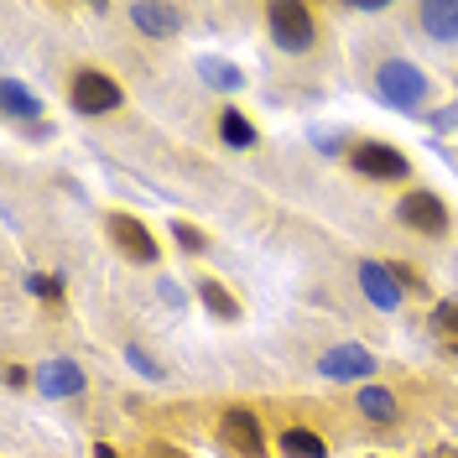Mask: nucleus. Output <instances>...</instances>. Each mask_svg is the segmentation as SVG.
Listing matches in <instances>:
<instances>
[{
    "label": "nucleus",
    "mask_w": 458,
    "mask_h": 458,
    "mask_svg": "<svg viewBox=\"0 0 458 458\" xmlns=\"http://www.w3.org/2000/svg\"><path fill=\"white\" fill-rule=\"evenodd\" d=\"M27 292H31V297H47V302H53L57 292H63V282H57V276H37V271H31V276H27Z\"/></svg>",
    "instance_id": "412c9836"
},
{
    "label": "nucleus",
    "mask_w": 458,
    "mask_h": 458,
    "mask_svg": "<svg viewBox=\"0 0 458 458\" xmlns=\"http://www.w3.org/2000/svg\"><path fill=\"white\" fill-rule=\"evenodd\" d=\"M432 328H437V334H458V297H448V302L432 308Z\"/></svg>",
    "instance_id": "6ab92c4d"
},
{
    "label": "nucleus",
    "mask_w": 458,
    "mask_h": 458,
    "mask_svg": "<svg viewBox=\"0 0 458 458\" xmlns=\"http://www.w3.org/2000/svg\"><path fill=\"white\" fill-rule=\"evenodd\" d=\"M110 240L125 260H141V266H151V260L162 256L157 240H151V229H146L136 214H110Z\"/></svg>",
    "instance_id": "0eeeda50"
},
{
    "label": "nucleus",
    "mask_w": 458,
    "mask_h": 458,
    "mask_svg": "<svg viewBox=\"0 0 458 458\" xmlns=\"http://www.w3.org/2000/svg\"><path fill=\"white\" fill-rule=\"evenodd\" d=\"M146 458H188V454H182L177 443H157V448H151V454H146Z\"/></svg>",
    "instance_id": "393cba45"
},
{
    "label": "nucleus",
    "mask_w": 458,
    "mask_h": 458,
    "mask_svg": "<svg viewBox=\"0 0 458 458\" xmlns=\"http://www.w3.org/2000/svg\"><path fill=\"white\" fill-rule=\"evenodd\" d=\"M349 167L360 172V177H375V182H401V177H411L406 151H396L391 141H360L349 151Z\"/></svg>",
    "instance_id": "20e7f679"
},
{
    "label": "nucleus",
    "mask_w": 458,
    "mask_h": 458,
    "mask_svg": "<svg viewBox=\"0 0 458 458\" xmlns=\"http://www.w3.org/2000/svg\"><path fill=\"white\" fill-rule=\"evenodd\" d=\"M396 219L417 234H448V203L428 193V188H411L406 199L396 203Z\"/></svg>",
    "instance_id": "39448f33"
},
{
    "label": "nucleus",
    "mask_w": 458,
    "mask_h": 458,
    "mask_svg": "<svg viewBox=\"0 0 458 458\" xmlns=\"http://www.w3.org/2000/svg\"><path fill=\"white\" fill-rule=\"evenodd\" d=\"M318 370L328 375V380H370L375 354L365 344H339V349H328V354L318 360Z\"/></svg>",
    "instance_id": "6e6552de"
},
{
    "label": "nucleus",
    "mask_w": 458,
    "mask_h": 458,
    "mask_svg": "<svg viewBox=\"0 0 458 458\" xmlns=\"http://www.w3.org/2000/svg\"><path fill=\"white\" fill-rule=\"evenodd\" d=\"M219 136H225V146H234V151H250V146H256V125L245 120V110H225L219 114Z\"/></svg>",
    "instance_id": "dca6fc26"
},
{
    "label": "nucleus",
    "mask_w": 458,
    "mask_h": 458,
    "mask_svg": "<svg viewBox=\"0 0 458 458\" xmlns=\"http://www.w3.org/2000/svg\"><path fill=\"white\" fill-rule=\"evenodd\" d=\"M172 240H177V245H182V250H193V256H199L203 245H208V240H203V229L182 225V219H177V225H172Z\"/></svg>",
    "instance_id": "aec40b11"
},
{
    "label": "nucleus",
    "mask_w": 458,
    "mask_h": 458,
    "mask_svg": "<svg viewBox=\"0 0 458 458\" xmlns=\"http://www.w3.org/2000/svg\"><path fill=\"white\" fill-rule=\"evenodd\" d=\"M219 443H225L229 454H245V458L266 454V437H260L256 411H245V406H225V417H219Z\"/></svg>",
    "instance_id": "423d86ee"
},
{
    "label": "nucleus",
    "mask_w": 458,
    "mask_h": 458,
    "mask_svg": "<svg viewBox=\"0 0 458 458\" xmlns=\"http://www.w3.org/2000/svg\"><path fill=\"white\" fill-rule=\"evenodd\" d=\"M37 391L42 396H84V370L73 365V360H53V365H42L37 370Z\"/></svg>",
    "instance_id": "1a4fd4ad"
},
{
    "label": "nucleus",
    "mask_w": 458,
    "mask_h": 458,
    "mask_svg": "<svg viewBox=\"0 0 458 458\" xmlns=\"http://www.w3.org/2000/svg\"><path fill=\"white\" fill-rule=\"evenodd\" d=\"M360 286H365V297H370L375 308H401V282L391 276V266H380V260H365L360 266Z\"/></svg>",
    "instance_id": "9d476101"
},
{
    "label": "nucleus",
    "mask_w": 458,
    "mask_h": 458,
    "mask_svg": "<svg viewBox=\"0 0 458 458\" xmlns=\"http://www.w3.org/2000/svg\"><path fill=\"white\" fill-rule=\"evenodd\" d=\"M432 125H437V131H458V105L454 110H437L432 114Z\"/></svg>",
    "instance_id": "b1692460"
},
{
    "label": "nucleus",
    "mask_w": 458,
    "mask_h": 458,
    "mask_svg": "<svg viewBox=\"0 0 458 458\" xmlns=\"http://www.w3.org/2000/svg\"><path fill=\"white\" fill-rule=\"evenodd\" d=\"M422 31L432 42H454L458 37V0H428L422 5Z\"/></svg>",
    "instance_id": "f8f14e48"
},
{
    "label": "nucleus",
    "mask_w": 458,
    "mask_h": 458,
    "mask_svg": "<svg viewBox=\"0 0 458 458\" xmlns=\"http://www.w3.org/2000/svg\"><path fill=\"white\" fill-rule=\"evenodd\" d=\"M437 458H458V454H454V448H443V454H437Z\"/></svg>",
    "instance_id": "bb28decb"
},
{
    "label": "nucleus",
    "mask_w": 458,
    "mask_h": 458,
    "mask_svg": "<svg viewBox=\"0 0 458 458\" xmlns=\"http://www.w3.org/2000/svg\"><path fill=\"white\" fill-rule=\"evenodd\" d=\"M131 21H136V27L146 31V37H157V42H162V37H177V27H182V11H177V5H131Z\"/></svg>",
    "instance_id": "9b49d317"
},
{
    "label": "nucleus",
    "mask_w": 458,
    "mask_h": 458,
    "mask_svg": "<svg viewBox=\"0 0 458 458\" xmlns=\"http://www.w3.org/2000/svg\"><path fill=\"white\" fill-rule=\"evenodd\" d=\"M199 73H203V79H208L214 89H240V84H245V73H240L234 63H225V57H203Z\"/></svg>",
    "instance_id": "a211bd4d"
},
{
    "label": "nucleus",
    "mask_w": 458,
    "mask_h": 458,
    "mask_svg": "<svg viewBox=\"0 0 458 458\" xmlns=\"http://www.w3.org/2000/svg\"><path fill=\"white\" fill-rule=\"evenodd\" d=\"M94 458H120V454H114L110 443H99V448H94Z\"/></svg>",
    "instance_id": "a878e982"
},
{
    "label": "nucleus",
    "mask_w": 458,
    "mask_h": 458,
    "mask_svg": "<svg viewBox=\"0 0 458 458\" xmlns=\"http://www.w3.org/2000/svg\"><path fill=\"white\" fill-rule=\"evenodd\" d=\"M68 99H73V110L79 114H110L120 110V84H114L105 68H79L73 73V84H68Z\"/></svg>",
    "instance_id": "7ed1b4c3"
},
{
    "label": "nucleus",
    "mask_w": 458,
    "mask_h": 458,
    "mask_svg": "<svg viewBox=\"0 0 458 458\" xmlns=\"http://www.w3.org/2000/svg\"><path fill=\"white\" fill-rule=\"evenodd\" d=\"M360 411H365V422H375V428H386V422H396V396L391 391H380V386H365L360 391Z\"/></svg>",
    "instance_id": "2eb2a0df"
},
{
    "label": "nucleus",
    "mask_w": 458,
    "mask_h": 458,
    "mask_svg": "<svg viewBox=\"0 0 458 458\" xmlns=\"http://www.w3.org/2000/svg\"><path fill=\"white\" fill-rule=\"evenodd\" d=\"M391 276L401 282V292H406V286H411V292H422V276H417L411 266H391Z\"/></svg>",
    "instance_id": "5701e85b"
},
{
    "label": "nucleus",
    "mask_w": 458,
    "mask_h": 458,
    "mask_svg": "<svg viewBox=\"0 0 458 458\" xmlns=\"http://www.w3.org/2000/svg\"><path fill=\"white\" fill-rule=\"evenodd\" d=\"M199 302L219 318V323H234V318H240V302H234V297H229V286L214 282V276H203V282H199Z\"/></svg>",
    "instance_id": "ddd939ff"
},
{
    "label": "nucleus",
    "mask_w": 458,
    "mask_h": 458,
    "mask_svg": "<svg viewBox=\"0 0 458 458\" xmlns=\"http://www.w3.org/2000/svg\"><path fill=\"white\" fill-rule=\"evenodd\" d=\"M276 448H282V458H328V448L313 428H286Z\"/></svg>",
    "instance_id": "4468645a"
},
{
    "label": "nucleus",
    "mask_w": 458,
    "mask_h": 458,
    "mask_svg": "<svg viewBox=\"0 0 458 458\" xmlns=\"http://www.w3.org/2000/svg\"><path fill=\"white\" fill-rule=\"evenodd\" d=\"M0 105H5V114H16V120H37V114H42V105L21 89V79H5V84H0Z\"/></svg>",
    "instance_id": "f3484780"
},
{
    "label": "nucleus",
    "mask_w": 458,
    "mask_h": 458,
    "mask_svg": "<svg viewBox=\"0 0 458 458\" xmlns=\"http://www.w3.org/2000/svg\"><path fill=\"white\" fill-rule=\"evenodd\" d=\"M125 360H131V365H136V370H141L146 380H157V375H162V370H157V365H151V360H146V354H141V349H136V344L125 349Z\"/></svg>",
    "instance_id": "4be33fe9"
},
{
    "label": "nucleus",
    "mask_w": 458,
    "mask_h": 458,
    "mask_svg": "<svg viewBox=\"0 0 458 458\" xmlns=\"http://www.w3.org/2000/svg\"><path fill=\"white\" fill-rule=\"evenodd\" d=\"M266 21H271V37H276V47L282 53H308L313 47V11L302 5V0H276L271 11H266Z\"/></svg>",
    "instance_id": "f03ea898"
},
{
    "label": "nucleus",
    "mask_w": 458,
    "mask_h": 458,
    "mask_svg": "<svg viewBox=\"0 0 458 458\" xmlns=\"http://www.w3.org/2000/svg\"><path fill=\"white\" fill-rule=\"evenodd\" d=\"M375 89H380V99H386V105H396V110H417V105H422V94H428V79H422V68H417V63L391 57V63H380V68H375Z\"/></svg>",
    "instance_id": "f257e3e1"
}]
</instances>
